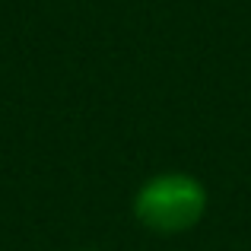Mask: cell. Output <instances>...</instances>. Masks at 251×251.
I'll return each mask as SVG.
<instances>
[{
  "label": "cell",
  "mask_w": 251,
  "mask_h": 251,
  "mask_svg": "<svg viewBox=\"0 0 251 251\" xmlns=\"http://www.w3.org/2000/svg\"><path fill=\"white\" fill-rule=\"evenodd\" d=\"M207 213V191L194 175L162 172L140 184L134 197V216L156 235H181Z\"/></svg>",
  "instance_id": "1"
}]
</instances>
